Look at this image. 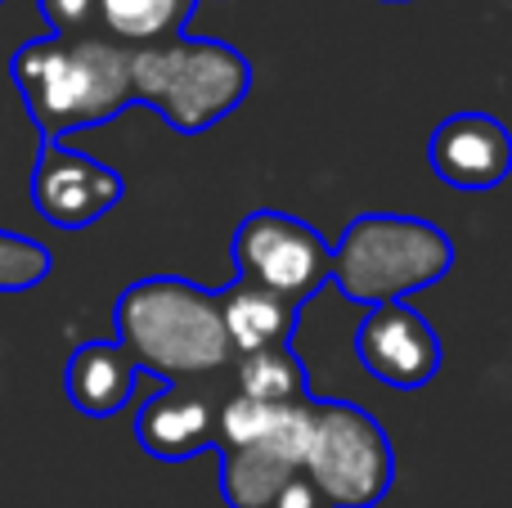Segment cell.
Wrapping results in <instances>:
<instances>
[{"instance_id": "cell-1", "label": "cell", "mask_w": 512, "mask_h": 508, "mask_svg": "<svg viewBox=\"0 0 512 508\" xmlns=\"http://www.w3.org/2000/svg\"><path fill=\"white\" fill-rule=\"evenodd\" d=\"M14 86L45 144H59L68 131L104 126L135 104L131 50L108 36H45L27 41L9 63Z\"/></svg>"}, {"instance_id": "cell-2", "label": "cell", "mask_w": 512, "mask_h": 508, "mask_svg": "<svg viewBox=\"0 0 512 508\" xmlns=\"http://www.w3.org/2000/svg\"><path fill=\"white\" fill-rule=\"evenodd\" d=\"M113 324L117 347L131 356V365L162 383H185L234 365L216 293L180 275H153L131 284L117 297Z\"/></svg>"}, {"instance_id": "cell-3", "label": "cell", "mask_w": 512, "mask_h": 508, "mask_svg": "<svg viewBox=\"0 0 512 508\" xmlns=\"http://www.w3.org/2000/svg\"><path fill=\"white\" fill-rule=\"evenodd\" d=\"M454 266V239L423 216L364 212L333 248L328 284L360 306H387L441 284Z\"/></svg>"}, {"instance_id": "cell-4", "label": "cell", "mask_w": 512, "mask_h": 508, "mask_svg": "<svg viewBox=\"0 0 512 508\" xmlns=\"http://www.w3.org/2000/svg\"><path fill=\"white\" fill-rule=\"evenodd\" d=\"M135 104H149L171 131L203 135L234 113L252 90V63L234 45L176 36L131 50Z\"/></svg>"}, {"instance_id": "cell-5", "label": "cell", "mask_w": 512, "mask_h": 508, "mask_svg": "<svg viewBox=\"0 0 512 508\" xmlns=\"http://www.w3.org/2000/svg\"><path fill=\"white\" fill-rule=\"evenodd\" d=\"M301 477L324 508H378L396 482L387 428L351 401H315Z\"/></svg>"}, {"instance_id": "cell-6", "label": "cell", "mask_w": 512, "mask_h": 508, "mask_svg": "<svg viewBox=\"0 0 512 508\" xmlns=\"http://www.w3.org/2000/svg\"><path fill=\"white\" fill-rule=\"evenodd\" d=\"M234 275L288 297L292 306H306L333 275V248L319 239L315 225L297 221L288 212H252L234 230L230 243Z\"/></svg>"}, {"instance_id": "cell-7", "label": "cell", "mask_w": 512, "mask_h": 508, "mask_svg": "<svg viewBox=\"0 0 512 508\" xmlns=\"http://www.w3.org/2000/svg\"><path fill=\"white\" fill-rule=\"evenodd\" d=\"M355 356L364 374L396 392H418L441 374V338L432 320L418 315L409 302L369 306L360 333H355Z\"/></svg>"}, {"instance_id": "cell-8", "label": "cell", "mask_w": 512, "mask_h": 508, "mask_svg": "<svg viewBox=\"0 0 512 508\" xmlns=\"http://www.w3.org/2000/svg\"><path fill=\"white\" fill-rule=\"evenodd\" d=\"M32 203L59 230H86L122 203V176L68 144H45L32 171Z\"/></svg>"}, {"instance_id": "cell-9", "label": "cell", "mask_w": 512, "mask_h": 508, "mask_svg": "<svg viewBox=\"0 0 512 508\" xmlns=\"http://www.w3.org/2000/svg\"><path fill=\"white\" fill-rule=\"evenodd\" d=\"M310 414H315V396L292 405V414L270 432V437L252 441L243 450H225L221 464V495L230 508H270L283 495V486L301 477V459H306L310 441Z\"/></svg>"}, {"instance_id": "cell-10", "label": "cell", "mask_w": 512, "mask_h": 508, "mask_svg": "<svg viewBox=\"0 0 512 508\" xmlns=\"http://www.w3.org/2000/svg\"><path fill=\"white\" fill-rule=\"evenodd\" d=\"M427 158L450 189L486 194L512 176V131L490 113H450L427 140Z\"/></svg>"}, {"instance_id": "cell-11", "label": "cell", "mask_w": 512, "mask_h": 508, "mask_svg": "<svg viewBox=\"0 0 512 508\" xmlns=\"http://www.w3.org/2000/svg\"><path fill=\"white\" fill-rule=\"evenodd\" d=\"M216 410L221 401L194 392L185 383H167L158 396H149L135 419V437L153 459H194L203 450H216Z\"/></svg>"}, {"instance_id": "cell-12", "label": "cell", "mask_w": 512, "mask_h": 508, "mask_svg": "<svg viewBox=\"0 0 512 508\" xmlns=\"http://www.w3.org/2000/svg\"><path fill=\"white\" fill-rule=\"evenodd\" d=\"M216 306H221V324H225L234 360L256 356V351L288 347L292 329H297V311H301L288 297L270 293V288L252 284V279H239V275H234L230 288L216 293Z\"/></svg>"}, {"instance_id": "cell-13", "label": "cell", "mask_w": 512, "mask_h": 508, "mask_svg": "<svg viewBox=\"0 0 512 508\" xmlns=\"http://www.w3.org/2000/svg\"><path fill=\"white\" fill-rule=\"evenodd\" d=\"M140 369L131 365L117 342H81L68 360V401L77 405L86 419H113L117 410H126L135 392Z\"/></svg>"}, {"instance_id": "cell-14", "label": "cell", "mask_w": 512, "mask_h": 508, "mask_svg": "<svg viewBox=\"0 0 512 508\" xmlns=\"http://www.w3.org/2000/svg\"><path fill=\"white\" fill-rule=\"evenodd\" d=\"M194 5L198 0H99L95 23L104 27L108 41L144 50V45H167L185 36Z\"/></svg>"}, {"instance_id": "cell-15", "label": "cell", "mask_w": 512, "mask_h": 508, "mask_svg": "<svg viewBox=\"0 0 512 508\" xmlns=\"http://www.w3.org/2000/svg\"><path fill=\"white\" fill-rule=\"evenodd\" d=\"M234 396L265 405H301L310 401V374L292 347H274V351H256V356L234 360Z\"/></svg>"}, {"instance_id": "cell-16", "label": "cell", "mask_w": 512, "mask_h": 508, "mask_svg": "<svg viewBox=\"0 0 512 508\" xmlns=\"http://www.w3.org/2000/svg\"><path fill=\"white\" fill-rule=\"evenodd\" d=\"M50 275V252L45 243L23 234H0V293H27Z\"/></svg>"}, {"instance_id": "cell-17", "label": "cell", "mask_w": 512, "mask_h": 508, "mask_svg": "<svg viewBox=\"0 0 512 508\" xmlns=\"http://www.w3.org/2000/svg\"><path fill=\"white\" fill-rule=\"evenodd\" d=\"M95 9L99 0H41V18L54 36H90L86 27L95 23Z\"/></svg>"}, {"instance_id": "cell-18", "label": "cell", "mask_w": 512, "mask_h": 508, "mask_svg": "<svg viewBox=\"0 0 512 508\" xmlns=\"http://www.w3.org/2000/svg\"><path fill=\"white\" fill-rule=\"evenodd\" d=\"M387 5H409V0H387Z\"/></svg>"}]
</instances>
